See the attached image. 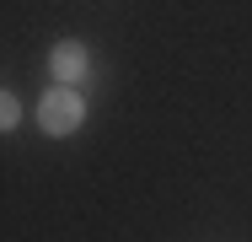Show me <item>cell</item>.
<instances>
[{
    "label": "cell",
    "instance_id": "1",
    "mask_svg": "<svg viewBox=\"0 0 252 242\" xmlns=\"http://www.w3.org/2000/svg\"><path fill=\"white\" fill-rule=\"evenodd\" d=\"M81 124H86V102H81L75 86H54V92H43V102H38V129H43V135L64 140V135H75Z\"/></svg>",
    "mask_w": 252,
    "mask_h": 242
},
{
    "label": "cell",
    "instance_id": "3",
    "mask_svg": "<svg viewBox=\"0 0 252 242\" xmlns=\"http://www.w3.org/2000/svg\"><path fill=\"white\" fill-rule=\"evenodd\" d=\"M16 124H22V102L11 92H0V129H16Z\"/></svg>",
    "mask_w": 252,
    "mask_h": 242
},
{
    "label": "cell",
    "instance_id": "2",
    "mask_svg": "<svg viewBox=\"0 0 252 242\" xmlns=\"http://www.w3.org/2000/svg\"><path fill=\"white\" fill-rule=\"evenodd\" d=\"M86 65H92V54H86L81 38H59V43L49 48V70H54L59 86H75V81L86 76Z\"/></svg>",
    "mask_w": 252,
    "mask_h": 242
}]
</instances>
